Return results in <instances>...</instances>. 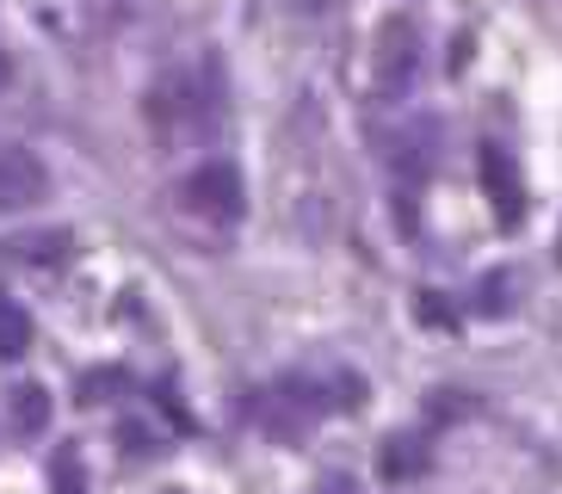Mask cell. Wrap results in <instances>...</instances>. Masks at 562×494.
Segmentation results:
<instances>
[{"instance_id": "cell-1", "label": "cell", "mask_w": 562, "mask_h": 494, "mask_svg": "<svg viewBox=\"0 0 562 494\" xmlns=\"http://www.w3.org/2000/svg\"><path fill=\"white\" fill-rule=\"evenodd\" d=\"M180 204L192 216H204V223H235V216L248 211V186H241V167L235 161H204V167H192L180 180Z\"/></svg>"}, {"instance_id": "cell-2", "label": "cell", "mask_w": 562, "mask_h": 494, "mask_svg": "<svg viewBox=\"0 0 562 494\" xmlns=\"http://www.w3.org/2000/svg\"><path fill=\"white\" fill-rule=\"evenodd\" d=\"M143 112H149L155 131H199L204 112H216V93L204 99V93H199V81H192V75L180 68V75H161V81L149 87Z\"/></svg>"}, {"instance_id": "cell-3", "label": "cell", "mask_w": 562, "mask_h": 494, "mask_svg": "<svg viewBox=\"0 0 562 494\" xmlns=\"http://www.w3.org/2000/svg\"><path fill=\"white\" fill-rule=\"evenodd\" d=\"M482 192L495 204V223L501 229H519L526 223V180H519V161H513L507 143H482Z\"/></svg>"}, {"instance_id": "cell-4", "label": "cell", "mask_w": 562, "mask_h": 494, "mask_svg": "<svg viewBox=\"0 0 562 494\" xmlns=\"http://www.w3.org/2000/svg\"><path fill=\"white\" fill-rule=\"evenodd\" d=\"M414 68H420V25H414L408 13H396V19L378 32V87H383L390 99L408 93Z\"/></svg>"}, {"instance_id": "cell-5", "label": "cell", "mask_w": 562, "mask_h": 494, "mask_svg": "<svg viewBox=\"0 0 562 494\" xmlns=\"http://www.w3.org/2000/svg\"><path fill=\"white\" fill-rule=\"evenodd\" d=\"M44 192H50L44 161H37L32 148L0 143V211H25V204H37Z\"/></svg>"}, {"instance_id": "cell-6", "label": "cell", "mask_w": 562, "mask_h": 494, "mask_svg": "<svg viewBox=\"0 0 562 494\" xmlns=\"http://www.w3.org/2000/svg\"><path fill=\"white\" fill-rule=\"evenodd\" d=\"M427 439L420 433H396V439H383V451H378V470H383V482H408V476H420L427 470Z\"/></svg>"}, {"instance_id": "cell-7", "label": "cell", "mask_w": 562, "mask_h": 494, "mask_svg": "<svg viewBox=\"0 0 562 494\" xmlns=\"http://www.w3.org/2000/svg\"><path fill=\"white\" fill-rule=\"evenodd\" d=\"M32 352V315L13 296H0V359H25Z\"/></svg>"}, {"instance_id": "cell-8", "label": "cell", "mask_w": 562, "mask_h": 494, "mask_svg": "<svg viewBox=\"0 0 562 494\" xmlns=\"http://www.w3.org/2000/svg\"><path fill=\"white\" fill-rule=\"evenodd\" d=\"M13 427L19 433H44L50 427V395L37 390V383H19L13 390Z\"/></svg>"}, {"instance_id": "cell-9", "label": "cell", "mask_w": 562, "mask_h": 494, "mask_svg": "<svg viewBox=\"0 0 562 494\" xmlns=\"http://www.w3.org/2000/svg\"><path fill=\"white\" fill-rule=\"evenodd\" d=\"M19 260H25V266H63L68 260V229L25 235V242H19Z\"/></svg>"}, {"instance_id": "cell-10", "label": "cell", "mask_w": 562, "mask_h": 494, "mask_svg": "<svg viewBox=\"0 0 562 494\" xmlns=\"http://www.w3.org/2000/svg\"><path fill=\"white\" fill-rule=\"evenodd\" d=\"M50 482H56V494H87L81 451H75V445H56V451H50Z\"/></svg>"}, {"instance_id": "cell-11", "label": "cell", "mask_w": 562, "mask_h": 494, "mask_svg": "<svg viewBox=\"0 0 562 494\" xmlns=\"http://www.w3.org/2000/svg\"><path fill=\"white\" fill-rule=\"evenodd\" d=\"M513 284H519L513 272H488V279L476 284V310L482 315H507L513 310Z\"/></svg>"}, {"instance_id": "cell-12", "label": "cell", "mask_w": 562, "mask_h": 494, "mask_svg": "<svg viewBox=\"0 0 562 494\" xmlns=\"http://www.w3.org/2000/svg\"><path fill=\"white\" fill-rule=\"evenodd\" d=\"M124 371H87L81 378V402H105V390H124Z\"/></svg>"}, {"instance_id": "cell-13", "label": "cell", "mask_w": 562, "mask_h": 494, "mask_svg": "<svg viewBox=\"0 0 562 494\" xmlns=\"http://www.w3.org/2000/svg\"><path fill=\"white\" fill-rule=\"evenodd\" d=\"M117 439H124V458H136V451L149 458V451H155V433H149V427H136V420H124V427H117Z\"/></svg>"}, {"instance_id": "cell-14", "label": "cell", "mask_w": 562, "mask_h": 494, "mask_svg": "<svg viewBox=\"0 0 562 494\" xmlns=\"http://www.w3.org/2000/svg\"><path fill=\"white\" fill-rule=\"evenodd\" d=\"M414 310H420V322H427V328H451V310H446V303H432V291H420V303H414Z\"/></svg>"}, {"instance_id": "cell-15", "label": "cell", "mask_w": 562, "mask_h": 494, "mask_svg": "<svg viewBox=\"0 0 562 494\" xmlns=\"http://www.w3.org/2000/svg\"><path fill=\"white\" fill-rule=\"evenodd\" d=\"M13 81V63H7V49H0V87Z\"/></svg>"}]
</instances>
